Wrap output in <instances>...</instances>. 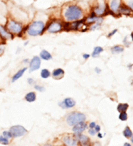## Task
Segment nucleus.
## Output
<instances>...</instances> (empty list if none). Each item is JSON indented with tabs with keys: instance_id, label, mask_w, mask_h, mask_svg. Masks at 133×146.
<instances>
[{
	"instance_id": "1",
	"label": "nucleus",
	"mask_w": 133,
	"mask_h": 146,
	"mask_svg": "<svg viewBox=\"0 0 133 146\" xmlns=\"http://www.w3.org/2000/svg\"><path fill=\"white\" fill-rule=\"evenodd\" d=\"M88 13L83 6L75 2H69L62 6L61 17L64 22L71 23V22L83 20Z\"/></svg>"
},
{
	"instance_id": "2",
	"label": "nucleus",
	"mask_w": 133,
	"mask_h": 146,
	"mask_svg": "<svg viewBox=\"0 0 133 146\" xmlns=\"http://www.w3.org/2000/svg\"><path fill=\"white\" fill-rule=\"evenodd\" d=\"M48 20V19H47ZM47 20L36 17L26 25V35L30 37L42 36L46 33Z\"/></svg>"
},
{
	"instance_id": "3",
	"label": "nucleus",
	"mask_w": 133,
	"mask_h": 146,
	"mask_svg": "<svg viewBox=\"0 0 133 146\" xmlns=\"http://www.w3.org/2000/svg\"><path fill=\"white\" fill-rule=\"evenodd\" d=\"M5 27L15 37L23 38L26 36V24L9 16L5 23Z\"/></svg>"
},
{
	"instance_id": "4",
	"label": "nucleus",
	"mask_w": 133,
	"mask_h": 146,
	"mask_svg": "<svg viewBox=\"0 0 133 146\" xmlns=\"http://www.w3.org/2000/svg\"><path fill=\"white\" fill-rule=\"evenodd\" d=\"M64 31V21L61 17H50L47 20L46 33L57 34Z\"/></svg>"
},
{
	"instance_id": "5",
	"label": "nucleus",
	"mask_w": 133,
	"mask_h": 146,
	"mask_svg": "<svg viewBox=\"0 0 133 146\" xmlns=\"http://www.w3.org/2000/svg\"><path fill=\"white\" fill-rule=\"evenodd\" d=\"M89 11L93 13L99 17H105L107 15H110V10L107 6V1L105 0H97L94 4L90 6V9Z\"/></svg>"
},
{
	"instance_id": "6",
	"label": "nucleus",
	"mask_w": 133,
	"mask_h": 146,
	"mask_svg": "<svg viewBox=\"0 0 133 146\" xmlns=\"http://www.w3.org/2000/svg\"><path fill=\"white\" fill-rule=\"evenodd\" d=\"M88 31V25L83 20H77V21L64 22V31L72 32V31H80V32H86Z\"/></svg>"
},
{
	"instance_id": "7",
	"label": "nucleus",
	"mask_w": 133,
	"mask_h": 146,
	"mask_svg": "<svg viewBox=\"0 0 133 146\" xmlns=\"http://www.w3.org/2000/svg\"><path fill=\"white\" fill-rule=\"evenodd\" d=\"M83 121H87L86 115L83 112L77 111L69 113L65 117V123L69 127H73L76 124Z\"/></svg>"
},
{
	"instance_id": "8",
	"label": "nucleus",
	"mask_w": 133,
	"mask_h": 146,
	"mask_svg": "<svg viewBox=\"0 0 133 146\" xmlns=\"http://www.w3.org/2000/svg\"><path fill=\"white\" fill-rule=\"evenodd\" d=\"M107 4L110 10V15L115 17H121L119 14V9L121 6L122 0H107Z\"/></svg>"
},
{
	"instance_id": "9",
	"label": "nucleus",
	"mask_w": 133,
	"mask_h": 146,
	"mask_svg": "<svg viewBox=\"0 0 133 146\" xmlns=\"http://www.w3.org/2000/svg\"><path fill=\"white\" fill-rule=\"evenodd\" d=\"M9 131H11L13 138H14V139L22 137L27 134L28 131V129L25 128V127L21 125H13L10 127Z\"/></svg>"
},
{
	"instance_id": "10",
	"label": "nucleus",
	"mask_w": 133,
	"mask_h": 146,
	"mask_svg": "<svg viewBox=\"0 0 133 146\" xmlns=\"http://www.w3.org/2000/svg\"><path fill=\"white\" fill-rule=\"evenodd\" d=\"M63 146H80L74 134H65L61 136Z\"/></svg>"
},
{
	"instance_id": "11",
	"label": "nucleus",
	"mask_w": 133,
	"mask_h": 146,
	"mask_svg": "<svg viewBox=\"0 0 133 146\" xmlns=\"http://www.w3.org/2000/svg\"><path fill=\"white\" fill-rule=\"evenodd\" d=\"M42 66V60L39 56H33L30 59L29 63L28 65V70L30 73L37 71L40 69Z\"/></svg>"
},
{
	"instance_id": "12",
	"label": "nucleus",
	"mask_w": 133,
	"mask_h": 146,
	"mask_svg": "<svg viewBox=\"0 0 133 146\" xmlns=\"http://www.w3.org/2000/svg\"><path fill=\"white\" fill-rule=\"evenodd\" d=\"M9 16V6L4 0H0V24L5 25L6 20Z\"/></svg>"
},
{
	"instance_id": "13",
	"label": "nucleus",
	"mask_w": 133,
	"mask_h": 146,
	"mask_svg": "<svg viewBox=\"0 0 133 146\" xmlns=\"http://www.w3.org/2000/svg\"><path fill=\"white\" fill-rule=\"evenodd\" d=\"M76 105V102L72 98H65L64 100L58 102V107L63 110H69L74 109Z\"/></svg>"
},
{
	"instance_id": "14",
	"label": "nucleus",
	"mask_w": 133,
	"mask_h": 146,
	"mask_svg": "<svg viewBox=\"0 0 133 146\" xmlns=\"http://www.w3.org/2000/svg\"><path fill=\"white\" fill-rule=\"evenodd\" d=\"M84 21H85V23H86L88 26L92 25V24L96 23H100L103 24L104 21V17H99L93 13L88 11L87 15H85V17H84Z\"/></svg>"
},
{
	"instance_id": "15",
	"label": "nucleus",
	"mask_w": 133,
	"mask_h": 146,
	"mask_svg": "<svg viewBox=\"0 0 133 146\" xmlns=\"http://www.w3.org/2000/svg\"><path fill=\"white\" fill-rule=\"evenodd\" d=\"M0 38L3 42H6L7 41L13 40L15 37L9 32L5 25L0 24Z\"/></svg>"
},
{
	"instance_id": "16",
	"label": "nucleus",
	"mask_w": 133,
	"mask_h": 146,
	"mask_svg": "<svg viewBox=\"0 0 133 146\" xmlns=\"http://www.w3.org/2000/svg\"><path fill=\"white\" fill-rule=\"evenodd\" d=\"M72 131L73 134H81V133H84L86 130L88 129V122L87 121H83L80 122L76 124L75 125L72 127Z\"/></svg>"
},
{
	"instance_id": "17",
	"label": "nucleus",
	"mask_w": 133,
	"mask_h": 146,
	"mask_svg": "<svg viewBox=\"0 0 133 146\" xmlns=\"http://www.w3.org/2000/svg\"><path fill=\"white\" fill-rule=\"evenodd\" d=\"M76 137L78 142L80 146H91V140L88 135L81 133V134H74Z\"/></svg>"
},
{
	"instance_id": "18",
	"label": "nucleus",
	"mask_w": 133,
	"mask_h": 146,
	"mask_svg": "<svg viewBox=\"0 0 133 146\" xmlns=\"http://www.w3.org/2000/svg\"><path fill=\"white\" fill-rule=\"evenodd\" d=\"M119 14L120 16L121 15H125V16H131L133 15V12L132 11L130 7L127 5V4L124 2H122L119 9Z\"/></svg>"
},
{
	"instance_id": "19",
	"label": "nucleus",
	"mask_w": 133,
	"mask_h": 146,
	"mask_svg": "<svg viewBox=\"0 0 133 146\" xmlns=\"http://www.w3.org/2000/svg\"><path fill=\"white\" fill-rule=\"evenodd\" d=\"M65 71L61 68H57L51 72V77L55 80H61L65 77Z\"/></svg>"
},
{
	"instance_id": "20",
	"label": "nucleus",
	"mask_w": 133,
	"mask_h": 146,
	"mask_svg": "<svg viewBox=\"0 0 133 146\" xmlns=\"http://www.w3.org/2000/svg\"><path fill=\"white\" fill-rule=\"evenodd\" d=\"M28 70V66H24V67L20 68V70L17 71L11 77V83H15L17 81H18L20 78H22L24 76V73Z\"/></svg>"
},
{
	"instance_id": "21",
	"label": "nucleus",
	"mask_w": 133,
	"mask_h": 146,
	"mask_svg": "<svg viewBox=\"0 0 133 146\" xmlns=\"http://www.w3.org/2000/svg\"><path fill=\"white\" fill-rule=\"evenodd\" d=\"M38 56L40 58H41L42 61H49L53 59V55L51 54L50 52H49L47 50H42L40 52V54Z\"/></svg>"
},
{
	"instance_id": "22",
	"label": "nucleus",
	"mask_w": 133,
	"mask_h": 146,
	"mask_svg": "<svg viewBox=\"0 0 133 146\" xmlns=\"http://www.w3.org/2000/svg\"><path fill=\"white\" fill-rule=\"evenodd\" d=\"M24 100L28 103L35 102L37 100V93L35 91H29L25 94Z\"/></svg>"
},
{
	"instance_id": "23",
	"label": "nucleus",
	"mask_w": 133,
	"mask_h": 146,
	"mask_svg": "<svg viewBox=\"0 0 133 146\" xmlns=\"http://www.w3.org/2000/svg\"><path fill=\"white\" fill-rule=\"evenodd\" d=\"M103 52H104L103 47L99 45L96 46V47H94V49H93L92 52L91 54V57H92V58H98V57H99L100 55L101 54V53H103Z\"/></svg>"
},
{
	"instance_id": "24",
	"label": "nucleus",
	"mask_w": 133,
	"mask_h": 146,
	"mask_svg": "<svg viewBox=\"0 0 133 146\" xmlns=\"http://www.w3.org/2000/svg\"><path fill=\"white\" fill-rule=\"evenodd\" d=\"M125 47L124 46L121 45H114L110 47V51L112 54H121L124 52Z\"/></svg>"
},
{
	"instance_id": "25",
	"label": "nucleus",
	"mask_w": 133,
	"mask_h": 146,
	"mask_svg": "<svg viewBox=\"0 0 133 146\" xmlns=\"http://www.w3.org/2000/svg\"><path fill=\"white\" fill-rule=\"evenodd\" d=\"M40 77L43 79H47L51 77V72L47 68H42L40 72Z\"/></svg>"
},
{
	"instance_id": "26",
	"label": "nucleus",
	"mask_w": 133,
	"mask_h": 146,
	"mask_svg": "<svg viewBox=\"0 0 133 146\" xmlns=\"http://www.w3.org/2000/svg\"><path fill=\"white\" fill-rule=\"evenodd\" d=\"M129 109V104L128 103H119L117 107V110L119 113L126 112Z\"/></svg>"
},
{
	"instance_id": "27",
	"label": "nucleus",
	"mask_w": 133,
	"mask_h": 146,
	"mask_svg": "<svg viewBox=\"0 0 133 146\" xmlns=\"http://www.w3.org/2000/svg\"><path fill=\"white\" fill-rule=\"evenodd\" d=\"M123 135L125 138H126V139H130L133 136V132L132 129H130V127L129 126L127 125V126H126V127L124 128V129H123Z\"/></svg>"
},
{
	"instance_id": "28",
	"label": "nucleus",
	"mask_w": 133,
	"mask_h": 146,
	"mask_svg": "<svg viewBox=\"0 0 133 146\" xmlns=\"http://www.w3.org/2000/svg\"><path fill=\"white\" fill-rule=\"evenodd\" d=\"M102 25H103L102 23H100L92 24V25H89L88 26V31H96V30L101 29V27H102Z\"/></svg>"
},
{
	"instance_id": "29",
	"label": "nucleus",
	"mask_w": 133,
	"mask_h": 146,
	"mask_svg": "<svg viewBox=\"0 0 133 146\" xmlns=\"http://www.w3.org/2000/svg\"><path fill=\"white\" fill-rule=\"evenodd\" d=\"M33 88H34V89L36 90V91L40 92V93H43V92L46 90L45 87H44V86L39 84H35L33 85Z\"/></svg>"
},
{
	"instance_id": "30",
	"label": "nucleus",
	"mask_w": 133,
	"mask_h": 146,
	"mask_svg": "<svg viewBox=\"0 0 133 146\" xmlns=\"http://www.w3.org/2000/svg\"><path fill=\"white\" fill-rule=\"evenodd\" d=\"M11 143L10 139H8L7 138L4 137L3 135H0V143L4 145H9Z\"/></svg>"
},
{
	"instance_id": "31",
	"label": "nucleus",
	"mask_w": 133,
	"mask_h": 146,
	"mask_svg": "<svg viewBox=\"0 0 133 146\" xmlns=\"http://www.w3.org/2000/svg\"><path fill=\"white\" fill-rule=\"evenodd\" d=\"M119 119L122 122L127 121L128 119V115L127 112H121L119 113Z\"/></svg>"
},
{
	"instance_id": "32",
	"label": "nucleus",
	"mask_w": 133,
	"mask_h": 146,
	"mask_svg": "<svg viewBox=\"0 0 133 146\" xmlns=\"http://www.w3.org/2000/svg\"><path fill=\"white\" fill-rule=\"evenodd\" d=\"M1 135H3L4 137L7 138L8 139H10V140H11V139H13V138L12 134H11V131H9V130H4V131H3L2 134H1Z\"/></svg>"
},
{
	"instance_id": "33",
	"label": "nucleus",
	"mask_w": 133,
	"mask_h": 146,
	"mask_svg": "<svg viewBox=\"0 0 133 146\" xmlns=\"http://www.w3.org/2000/svg\"><path fill=\"white\" fill-rule=\"evenodd\" d=\"M5 45L6 42H0V56H2L5 52Z\"/></svg>"
},
{
	"instance_id": "34",
	"label": "nucleus",
	"mask_w": 133,
	"mask_h": 146,
	"mask_svg": "<svg viewBox=\"0 0 133 146\" xmlns=\"http://www.w3.org/2000/svg\"><path fill=\"white\" fill-rule=\"evenodd\" d=\"M117 32H118V29H115L112 30L110 32H109L108 34H107V38H111L113 37V36H115V35L116 34Z\"/></svg>"
},
{
	"instance_id": "35",
	"label": "nucleus",
	"mask_w": 133,
	"mask_h": 146,
	"mask_svg": "<svg viewBox=\"0 0 133 146\" xmlns=\"http://www.w3.org/2000/svg\"><path fill=\"white\" fill-rule=\"evenodd\" d=\"M123 45H124L125 47H130V42H129V40H128V36H126V37L123 38Z\"/></svg>"
},
{
	"instance_id": "36",
	"label": "nucleus",
	"mask_w": 133,
	"mask_h": 146,
	"mask_svg": "<svg viewBox=\"0 0 133 146\" xmlns=\"http://www.w3.org/2000/svg\"><path fill=\"white\" fill-rule=\"evenodd\" d=\"M26 81H27V84L28 85L33 86L35 84H36V80H35L33 77H28Z\"/></svg>"
},
{
	"instance_id": "37",
	"label": "nucleus",
	"mask_w": 133,
	"mask_h": 146,
	"mask_svg": "<svg viewBox=\"0 0 133 146\" xmlns=\"http://www.w3.org/2000/svg\"><path fill=\"white\" fill-rule=\"evenodd\" d=\"M88 133L90 136H95V135H96V134H97V133L96 132V131H95L94 129H90V128H88Z\"/></svg>"
},
{
	"instance_id": "38",
	"label": "nucleus",
	"mask_w": 133,
	"mask_h": 146,
	"mask_svg": "<svg viewBox=\"0 0 133 146\" xmlns=\"http://www.w3.org/2000/svg\"><path fill=\"white\" fill-rule=\"evenodd\" d=\"M96 125V123L95 121H91L89 123H88V128H90V129H94Z\"/></svg>"
},
{
	"instance_id": "39",
	"label": "nucleus",
	"mask_w": 133,
	"mask_h": 146,
	"mask_svg": "<svg viewBox=\"0 0 133 146\" xmlns=\"http://www.w3.org/2000/svg\"><path fill=\"white\" fill-rule=\"evenodd\" d=\"M90 57H91V54H90L84 53L82 54V58H83L84 61H88Z\"/></svg>"
},
{
	"instance_id": "40",
	"label": "nucleus",
	"mask_w": 133,
	"mask_h": 146,
	"mask_svg": "<svg viewBox=\"0 0 133 146\" xmlns=\"http://www.w3.org/2000/svg\"><path fill=\"white\" fill-rule=\"evenodd\" d=\"M94 72H96L97 74H100L102 72V70L99 67H95L94 68Z\"/></svg>"
},
{
	"instance_id": "41",
	"label": "nucleus",
	"mask_w": 133,
	"mask_h": 146,
	"mask_svg": "<svg viewBox=\"0 0 133 146\" xmlns=\"http://www.w3.org/2000/svg\"><path fill=\"white\" fill-rule=\"evenodd\" d=\"M94 129H95V131H96V133L100 132V131H101V125H98V124H96V126H95V127H94Z\"/></svg>"
},
{
	"instance_id": "42",
	"label": "nucleus",
	"mask_w": 133,
	"mask_h": 146,
	"mask_svg": "<svg viewBox=\"0 0 133 146\" xmlns=\"http://www.w3.org/2000/svg\"><path fill=\"white\" fill-rule=\"evenodd\" d=\"M29 61H30V58H24L23 60H22V63L24 65H28V63H29Z\"/></svg>"
},
{
	"instance_id": "43",
	"label": "nucleus",
	"mask_w": 133,
	"mask_h": 146,
	"mask_svg": "<svg viewBox=\"0 0 133 146\" xmlns=\"http://www.w3.org/2000/svg\"><path fill=\"white\" fill-rule=\"evenodd\" d=\"M127 5L129 6L130 9L132 10V11L133 12V0H130V1L128 2V4H127Z\"/></svg>"
},
{
	"instance_id": "44",
	"label": "nucleus",
	"mask_w": 133,
	"mask_h": 146,
	"mask_svg": "<svg viewBox=\"0 0 133 146\" xmlns=\"http://www.w3.org/2000/svg\"><path fill=\"white\" fill-rule=\"evenodd\" d=\"M96 135H97V137L100 139H103V134L101 132V131H100V132H98L97 134H96Z\"/></svg>"
},
{
	"instance_id": "45",
	"label": "nucleus",
	"mask_w": 133,
	"mask_h": 146,
	"mask_svg": "<svg viewBox=\"0 0 133 146\" xmlns=\"http://www.w3.org/2000/svg\"><path fill=\"white\" fill-rule=\"evenodd\" d=\"M127 67L129 70H132V68L133 67V64H132V63H129V64H128L127 66Z\"/></svg>"
},
{
	"instance_id": "46",
	"label": "nucleus",
	"mask_w": 133,
	"mask_h": 146,
	"mask_svg": "<svg viewBox=\"0 0 133 146\" xmlns=\"http://www.w3.org/2000/svg\"><path fill=\"white\" fill-rule=\"evenodd\" d=\"M123 146H132V144L130 143L126 142L124 144H123Z\"/></svg>"
},
{
	"instance_id": "47",
	"label": "nucleus",
	"mask_w": 133,
	"mask_h": 146,
	"mask_svg": "<svg viewBox=\"0 0 133 146\" xmlns=\"http://www.w3.org/2000/svg\"><path fill=\"white\" fill-rule=\"evenodd\" d=\"M42 146H53V144L50 143H47L44 144V145H42Z\"/></svg>"
},
{
	"instance_id": "48",
	"label": "nucleus",
	"mask_w": 133,
	"mask_h": 146,
	"mask_svg": "<svg viewBox=\"0 0 133 146\" xmlns=\"http://www.w3.org/2000/svg\"><path fill=\"white\" fill-rule=\"evenodd\" d=\"M130 38H131V40H132V41L133 42V31H132V32H131Z\"/></svg>"
},
{
	"instance_id": "49",
	"label": "nucleus",
	"mask_w": 133,
	"mask_h": 146,
	"mask_svg": "<svg viewBox=\"0 0 133 146\" xmlns=\"http://www.w3.org/2000/svg\"><path fill=\"white\" fill-rule=\"evenodd\" d=\"M28 42H29V40H27V41H26V42H24V46H26V45H28Z\"/></svg>"
},
{
	"instance_id": "50",
	"label": "nucleus",
	"mask_w": 133,
	"mask_h": 146,
	"mask_svg": "<svg viewBox=\"0 0 133 146\" xmlns=\"http://www.w3.org/2000/svg\"><path fill=\"white\" fill-rule=\"evenodd\" d=\"M130 140L131 143H132V145H133V136H132V137L130 138Z\"/></svg>"
},
{
	"instance_id": "51",
	"label": "nucleus",
	"mask_w": 133,
	"mask_h": 146,
	"mask_svg": "<svg viewBox=\"0 0 133 146\" xmlns=\"http://www.w3.org/2000/svg\"><path fill=\"white\" fill-rule=\"evenodd\" d=\"M130 84H131V86H133V79L132 80V82H131Z\"/></svg>"
},
{
	"instance_id": "52",
	"label": "nucleus",
	"mask_w": 133,
	"mask_h": 146,
	"mask_svg": "<svg viewBox=\"0 0 133 146\" xmlns=\"http://www.w3.org/2000/svg\"><path fill=\"white\" fill-rule=\"evenodd\" d=\"M3 42V41H2V40H1V38H0V42Z\"/></svg>"
},
{
	"instance_id": "53",
	"label": "nucleus",
	"mask_w": 133,
	"mask_h": 146,
	"mask_svg": "<svg viewBox=\"0 0 133 146\" xmlns=\"http://www.w3.org/2000/svg\"><path fill=\"white\" fill-rule=\"evenodd\" d=\"M1 88H0V92H1Z\"/></svg>"
}]
</instances>
